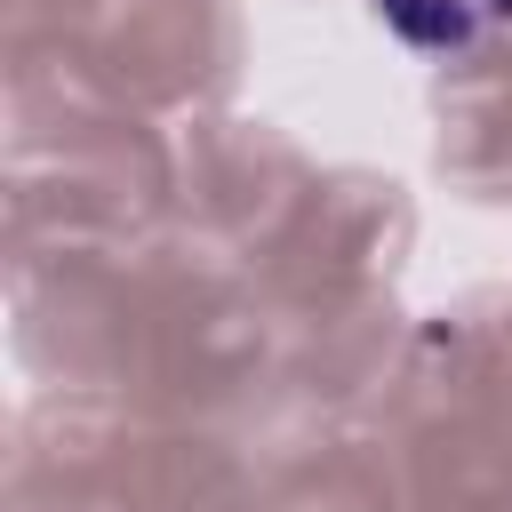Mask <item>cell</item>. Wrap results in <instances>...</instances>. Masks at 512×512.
Returning <instances> with one entry per match:
<instances>
[{
	"mask_svg": "<svg viewBox=\"0 0 512 512\" xmlns=\"http://www.w3.org/2000/svg\"><path fill=\"white\" fill-rule=\"evenodd\" d=\"M368 8L416 56H488L512 40V0H368Z\"/></svg>",
	"mask_w": 512,
	"mask_h": 512,
	"instance_id": "1",
	"label": "cell"
}]
</instances>
